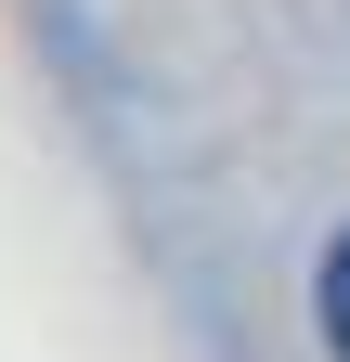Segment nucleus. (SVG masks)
I'll list each match as a JSON object with an SVG mask.
<instances>
[{"label":"nucleus","mask_w":350,"mask_h":362,"mask_svg":"<svg viewBox=\"0 0 350 362\" xmlns=\"http://www.w3.org/2000/svg\"><path fill=\"white\" fill-rule=\"evenodd\" d=\"M324 349H337V362H350V233H337V246H324Z\"/></svg>","instance_id":"obj_1"}]
</instances>
